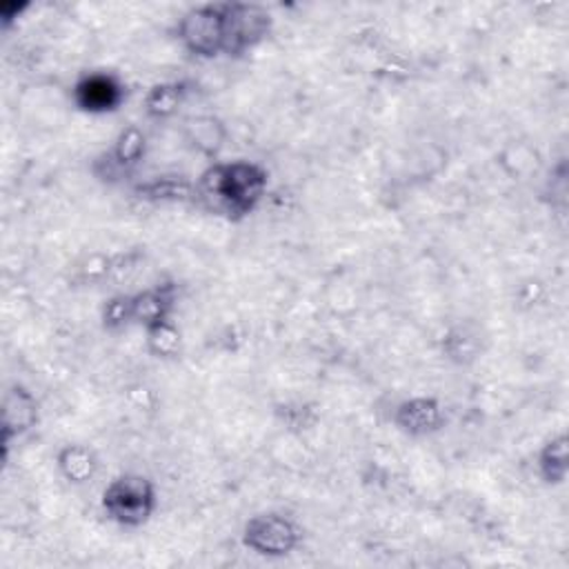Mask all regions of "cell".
I'll use <instances>...</instances> for the list:
<instances>
[{
  "label": "cell",
  "instance_id": "1",
  "mask_svg": "<svg viewBox=\"0 0 569 569\" xmlns=\"http://www.w3.org/2000/svg\"><path fill=\"white\" fill-rule=\"evenodd\" d=\"M193 202L207 213L240 222L262 202L269 187V171L251 160H213L196 178Z\"/></svg>",
  "mask_w": 569,
  "mask_h": 569
},
{
  "label": "cell",
  "instance_id": "2",
  "mask_svg": "<svg viewBox=\"0 0 569 569\" xmlns=\"http://www.w3.org/2000/svg\"><path fill=\"white\" fill-rule=\"evenodd\" d=\"M158 507V491L149 476L142 473H120L116 476L100 496V509L107 520L120 527H142L151 520Z\"/></svg>",
  "mask_w": 569,
  "mask_h": 569
},
{
  "label": "cell",
  "instance_id": "3",
  "mask_svg": "<svg viewBox=\"0 0 569 569\" xmlns=\"http://www.w3.org/2000/svg\"><path fill=\"white\" fill-rule=\"evenodd\" d=\"M178 42L193 58L211 60L224 51V2L196 4L176 24Z\"/></svg>",
  "mask_w": 569,
  "mask_h": 569
},
{
  "label": "cell",
  "instance_id": "4",
  "mask_svg": "<svg viewBox=\"0 0 569 569\" xmlns=\"http://www.w3.org/2000/svg\"><path fill=\"white\" fill-rule=\"evenodd\" d=\"M302 540V531L296 520L278 511H264L251 516L240 533L244 549L262 558H284Z\"/></svg>",
  "mask_w": 569,
  "mask_h": 569
},
{
  "label": "cell",
  "instance_id": "5",
  "mask_svg": "<svg viewBox=\"0 0 569 569\" xmlns=\"http://www.w3.org/2000/svg\"><path fill=\"white\" fill-rule=\"evenodd\" d=\"M273 29V16L256 2H224V51L240 58L262 44Z\"/></svg>",
  "mask_w": 569,
  "mask_h": 569
},
{
  "label": "cell",
  "instance_id": "6",
  "mask_svg": "<svg viewBox=\"0 0 569 569\" xmlns=\"http://www.w3.org/2000/svg\"><path fill=\"white\" fill-rule=\"evenodd\" d=\"M124 96L127 91L122 80L111 71L82 73L71 89L73 104L80 111L93 113V116L118 111L120 104L124 102Z\"/></svg>",
  "mask_w": 569,
  "mask_h": 569
},
{
  "label": "cell",
  "instance_id": "7",
  "mask_svg": "<svg viewBox=\"0 0 569 569\" xmlns=\"http://www.w3.org/2000/svg\"><path fill=\"white\" fill-rule=\"evenodd\" d=\"M147 156V136L138 124H127L116 136L109 151H104L96 164H104V171L98 173L100 180H118L129 176Z\"/></svg>",
  "mask_w": 569,
  "mask_h": 569
},
{
  "label": "cell",
  "instance_id": "8",
  "mask_svg": "<svg viewBox=\"0 0 569 569\" xmlns=\"http://www.w3.org/2000/svg\"><path fill=\"white\" fill-rule=\"evenodd\" d=\"M393 425L411 438L431 436L445 427V407L433 396L407 398L396 405Z\"/></svg>",
  "mask_w": 569,
  "mask_h": 569
},
{
  "label": "cell",
  "instance_id": "9",
  "mask_svg": "<svg viewBox=\"0 0 569 569\" xmlns=\"http://www.w3.org/2000/svg\"><path fill=\"white\" fill-rule=\"evenodd\" d=\"M38 422V400L36 396L24 389L22 385H13L4 393L2 402V449L7 453V447L13 438L27 433Z\"/></svg>",
  "mask_w": 569,
  "mask_h": 569
},
{
  "label": "cell",
  "instance_id": "10",
  "mask_svg": "<svg viewBox=\"0 0 569 569\" xmlns=\"http://www.w3.org/2000/svg\"><path fill=\"white\" fill-rule=\"evenodd\" d=\"M173 309H176L173 282H162V284L131 293V318H133V325L142 329L171 320Z\"/></svg>",
  "mask_w": 569,
  "mask_h": 569
},
{
  "label": "cell",
  "instance_id": "11",
  "mask_svg": "<svg viewBox=\"0 0 569 569\" xmlns=\"http://www.w3.org/2000/svg\"><path fill=\"white\" fill-rule=\"evenodd\" d=\"M133 196L138 200L151 202V204L193 202L196 184H193V180H189L180 173H162V176H153L144 182H138L133 187Z\"/></svg>",
  "mask_w": 569,
  "mask_h": 569
},
{
  "label": "cell",
  "instance_id": "12",
  "mask_svg": "<svg viewBox=\"0 0 569 569\" xmlns=\"http://www.w3.org/2000/svg\"><path fill=\"white\" fill-rule=\"evenodd\" d=\"M56 467L67 482L84 485L96 478V473L100 469V460L91 447L71 442V445H64L56 453Z\"/></svg>",
  "mask_w": 569,
  "mask_h": 569
},
{
  "label": "cell",
  "instance_id": "13",
  "mask_svg": "<svg viewBox=\"0 0 569 569\" xmlns=\"http://www.w3.org/2000/svg\"><path fill=\"white\" fill-rule=\"evenodd\" d=\"M189 87L191 84L187 80H167V82H158V84L149 87V91L144 93V100H142L147 118L167 120V118L176 116L191 91Z\"/></svg>",
  "mask_w": 569,
  "mask_h": 569
},
{
  "label": "cell",
  "instance_id": "14",
  "mask_svg": "<svg viewBox=\"0 0 569 569\" xmlns=\"http://www.w3.org/2000/svg\"><path fill=\"white\" fill-rule=\"evenodd\" d=\"M187 142L202 156L216 160L227 140V127L218 116H193L184 122Z\"/></svg>",
  "mask_w": 569,
  "mask_h": 569
},
{
  "label": "cell",
  "instance_id": "15",
  "mask_svg": "<svg viewBox=\"0 0 569 569\" xmlns=\"http://www.w3.org/2000/svg\"><path fill=\"white\" fill-rule=\"evenodd\" d=\"M536 467H538V476L545 485L558 487L567 480V473H569V440H567V433H556L549 440H545V445L538 451Z\"/></svg>",
  "mask_w": 569,
  "mask_h": 569
},
{
  "label": "cell",
  "instance_id": "16",
  "mask_svg": "<svg viewBox=\"0 0 569 569\" xmlns=\"http://www.w3.org/2000/svg\"><path fill=\"white\" fill-rule=\"evenodd\" d=\"M144 347L153 358H160V360L178 358L182 349V336L173 318L144 329Z\"/></svg>",
  "mask_w": 569,
  "mask_h": 569
},
{
  "label": "cell",
  "instance_id": "17",
  "mask_svg": "<svg viewBox=\"0 0 569 569\" xmlns=\"http://www.w3.org/2000/svg\"><path fill=\"white\" fill-rule=\"evenodd\" d=\"M100 320H102V329L109 333L122 331L124 327L133 325L131 293H116L109 300H104V305L100 309Z\"/></svg>",
  "mask_w": 569,
  "mask_h": 569
},
{
  "label": "cell",
  "instance_id": "18",
  "mask_svg": "<svg viewBox=\"0 0 569 569\" xmlns=\"http://www.w3.org/2000/svg\"><path fill=\"white\" fill-rule=\"evenodd\" d=\"M27 7H29L27 2H20V4L18 2H2L0 4V22H2V27L7 29Z\"/></svg>",
  "mask_w": 569,
  "mask_h": 569
}]
</instances>
